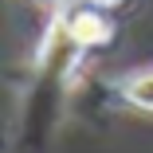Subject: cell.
<instances>
[{
    "label": "cell",
    "instance_id": "obj_2",
    "mask_svg": "<svg viewBox=\"0 0 153 153\" xmlns=\"http://www.w3.org/2000/svg\"><path fill=\"white\" fill-rule=\"evenodd\" d=\"M122 98H126L134 110H145V114H153V67H145V71H134L130 79H122Z\"/></svg>",
    "mask_w": 153,
    "mask_h": 153
},
{
    "label": "cell",
    "instance_id": "obj_1",
    "mask_svg": "<svg viewBox=\"0 0 153 153\" xmlns=\"http://www.w3.org/2000/svg\"><path fill=\"white\" fill-rule=\"evenodd\" d=\"M63 36L75 43V47H102L110 36H114V27H110V20L102 16V8L98 4H86V8H75L67 20H63Z\"/></svg>",
    "mask_w": 153,
    "mask_h": 153
},
{
    "label": "cell",
    "instance_id": "obj_4",
    "mask_svg": "<svg viewBox=\"0 0 153 153\" xmlns=\"http://www.w3.org/2000/svg\"><path fill=\"white\" fill-rule=\"evenodd\" d=\"M43 4H63V8H67V4H71V0H43Z\"/></svg>",
    "mask_w": 153,
    "mask_h": 153
},
{
    "label": "cell",
    "instance_id": "obj_3",
    "mask_svg": "<svg viewBox=\"0 0 153 153\" xmlns=\"http://www.w3.org/2000/svg\"><path fill=\"white\" fill-rule=\"evenodd\" d=\"M90 4H98V8H114V4H122V0H90Z\"/></svg>",
    "mask_w": 153,
    "mask_h": 153
}]
</instances>
